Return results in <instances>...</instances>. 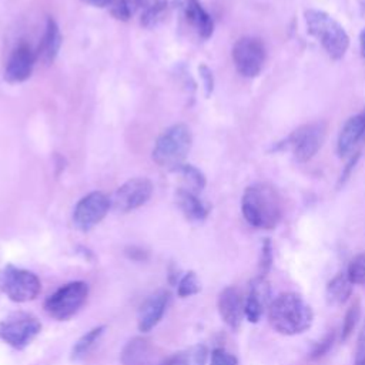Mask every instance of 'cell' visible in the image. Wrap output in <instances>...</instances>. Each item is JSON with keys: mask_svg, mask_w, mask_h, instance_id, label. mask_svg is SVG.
<instances>
[{"mask_svg": "<svg viewBox=\"0 0 365 365\" xmlns=\"http://www.w3.org/2000/svg\"><path fill=\"white\" fill-rule=\"evenodd\" d=\"M271 304V287L265 277H255L244 301V315L250 322H258Z\"/></svg>", "mask_w": 365, "mask_h": 365, "instance_id": "13", "label": "cell"}, {"mask_svg": "<svg viewBox=\"0 0 365 365\" xmlns=\"http://www.w3.org/2000/svg\"><path fill=\"white\" fill-rule=\"evenodd\" d=\"M364 135H365V110L349 117L344 123L336 141V151L339 157L348 155L356 147V144L364 138Z\"/></svg>", "mask_w": 365, "mask_h": 365, "instance_id": "17", "label": "cell"}, {"mask_svg": "<svg viewBox=\"0 0 365 365\" xmlns=\"http://www.w3.org/2000/svg\"><path fill=\"white\" fill-rule=\"evenodd\" d=\"M244 301L241 292L235 287L224 288L217 301L218 312L222 321L232 329H237L241 325L244 315Z\"/></svg>", "mask_w": 365, "mask_h": 365, "instance_id": "15", "label": "cell"}, {"mask_svg": "<svg viewBox=\"0 0 365 365\" xmlns=\"http://www.w3.org/2000/svg\"><path fill=\"white\" fill-rule=\"evenodd\" d=\"M41 324L36 317L17 315L0 322V338L13 348L21 349L40 332Z\"/></svg>", "mask_w": 365, "mask_h": 365, "instance_id": "11", "label": "cell"}, {"mask_svg": "<svg viewBox=\"0 0 365 365\" xmlns=\"http://www.w3.org/2000/svg\"><path fill=\"white\" fill-rule=\"evenodd\" d=\"M36 60H37V54L30 48V46L26 43H20L11 51L6 63L4 80L9 83L26 81L33 73Z\"/></svg>", "mask_w": 365, "mask_h": 365, "instance_id": "12", "label": "cell"}, {"mask_svg": "<svg viewBox=\"0 0 365 365\" xmlns=\"http://www.w3.org/2000/svg\"><path fill=\"white\" fill-rule=\"evenodd\" d=\"M325 134H327V124L324 121L304 124L297 130H294L284 141L277 143L275 147L272 148L289 150L297 161L307 163L322 147Z\"/></svg>", "mask_w": 365, "mask_h": 365, "instance_id": "5", "label": "cell"}, {"mask_svg": "<svg viewBox=\"0 0 365 365\" xmlns=\"http://www.w3.org/2000/svg\"><path fill=\"white\" fill-rule=\"evenodd\" d=\"M88 294V287L83 281H73L56 292H53L44 302V309L47 314L58 321L68 319L73 317L80 307L84 304Z\"/></svg>", "mask_w": 365, "mask_h": 365, "instance_id": "6", "label": "cell"}, {"mask_svg": "<svg viewBox=\"0 0 365 365\" xmlns=\"http://www.w3.org/2000/svg\"><path fill=\"white\" fill-rule=\"evenodd\" d=\"M210 365H238V359L235 355L230 354L222 348H217L211 352Z\"/></svg>", "mask_w": 365, "mask_h": 365, "instance_id": "31", "label": "cell"}, {"mask_svg": "<svg viewBox=\"0 0 365 365\" xmlns=\"http://www.w3.org/2000/svg\"><path fill=\"white\" fill-rule=\"evenodd\" d=\"M81 1L93 6V7H107L111 4L113 0H81Z\"/></svg>", "mask_w": 365, "mask_h": 365, "instance_id": "36", "label": "cell"}, {"mask_svg": "<svg viewBox=\"0 0 365 365\" xmlns=\"http://www.w3.org/2000/svg\"><path fill=\"white\" fill-rule=\"evenodd\" d=\"M355 365H365V324L358 335V342L355 348Z\"/></svg>", "mask_w": 365, "mask_h": 365, "instance_id": "33", "label": "cell"}, {"mask_svg": "<svg viewBox=\"0 0 365 365\" xmlns=\"http://www.w3.org/2000/svg\"><path fill=\"white\" fill-rule=\"evenodd\" d=\"M359 48H361V54L365 60V27L359 33Z\"/></svg>", "mask_w": 365, "mask_h": 365, "instance_id": "37", "label": "cell"}, {"mask_svg": "<svg viewBox=\"0 0 365 365\" xmlns=\"http://www.w3.org/2000/svg\"><path fill=\"white\" fill-rule=\"evenodd\" d=\"M334 336H335L334 331H329L328 334H325V335L314 345V348H312V351H311V354H309V358H311V359H318V358L324 356V355L329 351V348L332 346Z\"/></svg>", "mask_w": 365, "mask_h": 365, "instance_id": "30", "label": "cell"}, {"mask_svg": "<svg viewBox=\"0 0 365 365\" xmlns=\"http://www.w3.org/2000/svg\"><path fill=\"white\" fill-rule=\"evenodd\" d=\"M174 7L201 38L211 37L214 21L198 0H174Z\"/></svg>", "mask_w": 365, "mask_h": 365, "instance_id": "14", "label": "cell"}, {"mask_svg": "<svg viewBox=\"0 0 365 365\" xmlns=\"http://www.w3.org/2000/svg\"><path fill=\"white\" fill-rule=\"evenodd\" d=\"M352 287H354V284L349 281L346 272L336 274L327 284V288H325L327 302L334 307H339V305L345 304L349 299V297L352 295Z\"/></svg>", "mask_w": 365, "mask_h": 365, "instance_id": "20", "label": "cell"}, {"mask_svg": "<svg viewBox=\"0 0 365 365\" xmlns=\"http://www.w3.org/2000/svg\"><path fill=\"white\" fill-rule=\"evenodd\" d=\"M111 200L101 191H93L84 195L74 207L73 222L80 231H88L96 227L108 212Z\"/></svg>", "mask_w": 365, "mask_h": 365, "instance_id": "9", "label": "cell"}, {"mask_svg": "<svg viewBox=\"0 0 365 365\" xmlns=\"http://www.w3.org/2000/svg\"><path fill=\"white\" fill-rule=\"evenodd\" d=\"M133 4L141 10V24L145 27L157 24L163 17L168 1L167 0H133Z\"/></svg>", "mask_w": 365, "mask_h": 365, "instance_id": "22", "label": "cell"}, {"mask_svg": "<svg viewBox=\"0 0 365 365\" xmlns=\"http://www.w3.org/2000/svg\"><path fill=\"white\" fill-rule=\"evenodd\" d=\"M231 56L237 71L242 77L252 78L261 73L267 51L261 38L245 36L235 41Z\"/></svg>", "mask_w": 365, "mask_h": 365, "instance_id": "8", "label": "cell"}, {"mask_svg": "<svg viewBox=\"0 0 365 365\" xmlns=\"http://www.w3.org/2000/svg\"><path fill=\"white\" fill-rule=\"evenodd\" d=\"M184 181V190H188V191H192V192H198L201 191L204 187H205V177L204 174L195 168L194 165L191 164H182L180 165L178 168L174 170Z\"/></svg>", "mask_w": 365, "mask_h": 365, "instance_id": "23", "label": "cell"}, {"mask_svg": "<svg viewBox=\"0 0 365 365\" xmlns=\"http://www.w3.org/2000/svg\"><path fill=\"white\" fill-rule=\"evenodd\" d=\"M271 327L282 335H298L305 332L314 321L311 305L297 292H282L268 307Z\"/></svg>", "mask_w": 365, "mask_h": 365, "instance_id": "2", "label": "cell"}, {"mask_svg": "<svg viewBox=\"0 0 365 365\" xmlns=\"http://www.w3.org/2000/svg\"><path fill=\"white\" fill-rule=\"evenodd\" d=\"M133 0H113L111 4L108 6L110 7V11L111 14L118 19V20H128L133 14Z\"/></svg>", "mask_w": 365, "mask_h": 365, "instance_id": "29", "label": "cell"}, {"mask_svg": "<svg viewBox=\"0 0 365 365\" xmlns=\"http://www.w3.org/2000/svg\"><path fill=\"white\" fill-rule=\"evenodd\" d=\"M346 275L354 285L365 287V252L355 255L346 268Z\"/></svg>", "mask_w": 365, "mask_h": 365, "instance_id": "25", "label": "cell"}, {"mask_svg": "<svg viewBox=\"0 0 365 365\" xmlns=\"http://www.w3.org/2000/svg\"><path fill=\"white\" fill-rule=\"evenodd\" d=\"M170 299V294L164 289L157 291L145 298L138 309V328L143 332L154 328L160 319L163 318L167 304Z\"/></svg>", "mask_w": 365, "mask_h": 365, "instance_id": "16", "label": "cell"}, {"mask_svg": "<svg viewBox=\"0 0 365 365\" xmlns=\"http://www.w3.org/2000/svg\"><path fill=\"white\" fill-rule=\"evenodd\" d=\"M272 261H274V255H272V245H271V241L269 238H265L262 245H261V254H259V264H258V269H259V274L261 277H265L269 269H271V265H272Z\"/></svg>", "mask_w": 365, "mask_h": 365, "instance_id": "27", "label": "cell"}, {"mask_svg": "<svg viewBox=\"0 0 365 365\" xmlns=\"http://www.w3.org/2000/svg\"><path fill=\"white\" fill-rule=\"evenodd\" d=\"M200 76L202 78L204 83V88H205V96H210L212 93L214 88V77H212V71L208 68V66L201 64L200 66Z\"/></svg>", "mask_w": 365, "mask_h": 365, "instance_id": "34", "label": "cell"}, {"mask_svg": "<svg viewBox=\"0 0 365 365\" xmlns=\"http://www.w3.org/2000/svg\"><path fill=\"white\" fill-rule=\"evenodd\" d=\"M191 144V131L185 124L171 125L157 138L153 150V160L160 167L174 171L184 164Z\"/></svg>", "mask_w": 365, "mask_h": 365, "instance_id": "4", "label": "cell"}, {"mask_svg": "<svg viewBox=\"0 0 365 365\" xmlns=\"http://www.w3.org/2000/svg\"><path fill=\"white\" fill-rule=\"evenodd\" d=\"M61 40H63V37H61V33H60V29H58L57 23L51 17H48L41 44L38 47V51L36 53L37 58L40 57L46 63H51L58 54Z\"/></svg>", "mask_w": 365, "mask_h": 365, "instance_id": "19", "label": "cell"}, {"mask_svg": "<svg viewBox=\"0 0 365 365\" xmlns=\"http://www.w3.org/2000/svg\"><path fill=\"white\" fill-rule=\"evenodd\" d=\"M359 315H361V304L359 301L356 299L346 311L345 314V318H344V322H342V328H341V339L342 341H346L352 331L355 329L356 327V322L359 319Z\"/></svg>", "mask_w": 365, "mask_h": 365, "instance_id": "26", "label": "cell"}, {"mask_svg": "<svg viewBox=\"0 0 365 365\" xmlns=\"http://www.w3.org/2000/svg\"><path fill=\"white\" fill-rule=\"evenodd\" d=\"M103 331H104V327H96V328L90 329L87 334H84V335L76 342V345L73 346L71 358H73V359H80V358H83V356L90 351V348L97 342V339L101 336Z\"/></svg>", "mask_w": 365, "mask_h": 365, "instance_id": "24", "label": "cell"}, {"mask_svg": "<svg viewBox=\"0 0 365 365\" xmlns=\"http://www.w3.org/2000/svg\"><path fill=\"white\" fill-rule=\"evenodd\" d=\"M151 194L153 182L148 178H131L117 188L111 198V207L118 212H128L144 205Z\"/></svg>", "mask_w": 365, "mask_h": 365, "instance_id": "10", "label": "cell"}, {"mask_svg": "<svg viewBox=\"0 0 365 365\" xmlns=\"http://www.w3.org/2000/svg\"><path fill=\"white\" fill-rule=\"evenodd\" d=\"M121 365H158L155 348L145 338L130 339L120 355Z\"/></svg>", "mask_w": 365, "mask_h": 365, "instance_id": "18", "label": "cell"}, {"mask_svg": "<svg viewBox=\"0 0 365 365\" xmlns=\"http://www.w3.org/2000/svg\"><path fill=\"white\" fill-rule=\"evenodd\" d=\"M177 202L184 215L191 221H202L208 214L207 205L192 191L180 188L177 191Z\"/></svg>", "mask_w": 365, "mask_h": 365, "instance_id": "21", "label": "cell"}, {"mask_svg": "<svg viewBox=\"0 0 365 365\" xmlns=\"http://www.w3.org/2000/svg\"><path fill=\"white\" fill-rule=\"evenodd\" d=\"M188 365H204L207 361V348L204 345H195L185 351Z\"/></svg>", "mask_w": 365, "mask_h": 365, "instance_id": "32", "label": "cell"}, {"mask_svg": "<svg viewBox=\"0 0 365 365\" xmlns=\"http://www.w3.org/2000/svg\"><path fill=\"white\" fill-rule=\"evenodd\" d=\"M198 291H200V282L197 279V275L194 272H187L178 284V295L185 298L197 294Z\"/></svg>", "mask_w": 365, "mask_h": 365, "instance_id": "28", "label": "cell"}, {"mask_svg": "<svg viewBox=\"0 0 365 365\" xmlns=\"http://www.w3.org/2000/svg\"><path fill=\"white\" fill-rule=\"evenodd\" d=\"M245 221L258 230H272L282 218V200L275 187L257 182L245 188L241 200Z\"/></svg>", "mask_w": 365, "mask_h": 365, "instance_id": "1", "label": "cell"}, {"mask_svg": "<svg viewBox=\"0 0 365 365\" xmlns=\"http://www.w3.org/2000/svg\"><path fill=\"white\" fill-rule=\"evenodd\" d=\"M40 288V279L31 271L7 265L0 272V289L14 302L34 299Z\"/></svg>", "mask_w": 365, "mask_h": 365, "instance_id": "7", "label": "cell"}, {"mask_svg": "<svg viewBox=\"0 0 365 365\" xmlns=\"http://www.w3.org/2000/svg\"><path fill=\"white\" fill-rule=\"evenodd\" d=\"M158 365H188L187 354H185V351L178 352V354H173V355L167 356L165 359H163Z\"/></svg>", "mask_w": 365, "mask_h": 365, "instance_id": "35", "label": "cell"}, {"mask_svg": "<svg viewBox=\"0 0 365 365\" xmlns=\"http://www.w3.org/2000/svg\"><path fill=\"white\" fill-rule=\"evenodd\" d=\"M304 20L307 31L318 40L329 58L336 61L345 56L349 47V36L332 16L322 10L308 9L304 11Z\"/></svg>", "mask_w": 365, "mask_h": 365, "instance_id": "3", "label": "cell"}]
</instances>
